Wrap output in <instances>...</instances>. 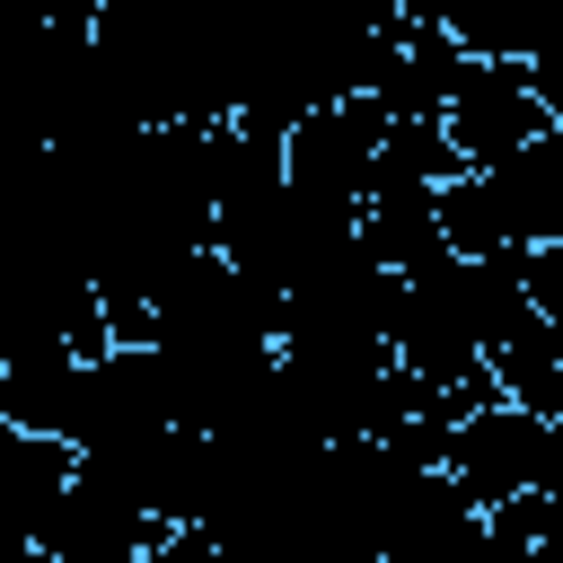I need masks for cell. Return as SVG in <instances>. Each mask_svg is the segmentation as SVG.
I'll return each instance as SVG.
<instances>
[{"instance_id":"3","label":"cell","mask_w":563,"mask_h":563,"mask_svg":"<svg viewBox=\"0 0 563 563\" xmlns=\"http://www.w3.org/2000/svg\"><path fill=\"white\" fill-rule=\"evenodd\" d=\"M440 132H449L457 167H493V158H510V150L545 141L554 123H545V106H537L528 62H466V70H457V88L440 97Z\"/></svg>"},{"instance_id":"1","label":"cell","mask_w":563,"mask_h":563,"mask_svg":"<svg viewBox=\"0 0 563 563\" xmlns=\"http://www.w3.org/2000/svg\"><path fill=\"white\" fill-rule=\"evenodd\" d=\"M440 475H449L475 510H501V501H519V493H563V440H554L545 413L484 396V405H466V413L449 422Z\"/></svg>"},{"instance_id":"4","label":"cell","mask_w":563,"mask_h":563,"mask_svg":"<svg viewBox=\"0 0 563 563\" xmlns=\"http://www.w3.org/2000/svg\"><path fill=\"white\" fill-rule=\"evenodd\" d=\"M554 255H563V246H554Z\"/></svg>"},{"instance_id":"2","label":"cell","mask_w":563,"mask_h":563,"mask_svg":"<svg viewBox=\"0 0 563 563\" xmlns=\"http://www.w3.org/2000/svg\"><path fill=\"white\" fill-rule=\"evenodd\" d=\"M378 141H387V106L378 97H334V106H308L290 132H282V176L317 202H343L361 211L369 194V167H378Z\"/></svg>"}]
</instances>
